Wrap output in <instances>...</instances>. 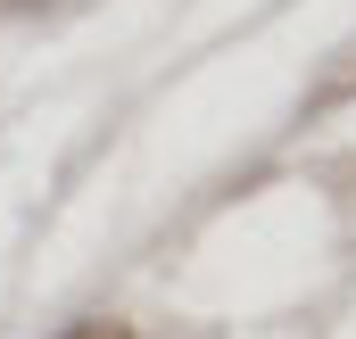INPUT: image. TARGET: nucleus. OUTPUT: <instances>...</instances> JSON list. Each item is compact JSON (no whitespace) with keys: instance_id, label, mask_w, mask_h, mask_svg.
Wrapping results in <instances>:
<instances>
[{"instance_id":"f257e3e1","label":"nucleus","mask_w":356,"mask_h":339,"mask_svg":"<svg viewBox=\"0 0 356 339\" xmlns=\"http://www.w3.org/2000/svg\"><path fill=\"white\" fill-rule=\"evenodd\" d=\"M58 339H133V323L124 315H83V323H67Z\"/></svg>"},{"instance_id":"f03ea898","label":"nucleus","mask_w":356,"mask_h":339,"mask_svg":"<svg viewBox=\"0 0 356 339\" xmlns=\"http://www.w3.org/2000/svg\"><path fill=\"white\" fill-rule=\"evenodd\" d=\"M33 8H50V0H0V17H33Z\"/></svg>"}]
</instances>
